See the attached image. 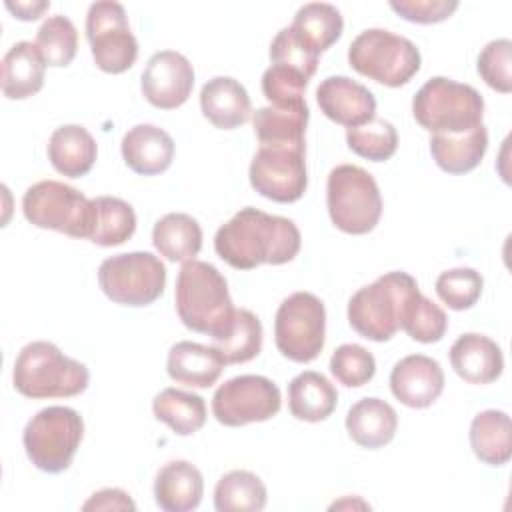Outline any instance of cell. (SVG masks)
Returning <instances> with one entry per match:
<instances>
[{
  "mask_svg": "<svg viewBox=\"0 0 512 512\" xmlns=\"http://www.w3.org/2000/svg\"><path fill=\"white\" fill-rule=\"evenodd\" d=\"M300 230L284 216L246 206L216 230V254L236 270L286 264L300 252Z\"/></svg>",
  "mask_w": 512,
  "mask_h": 512,
  "instance_id": "6da1fadb",
  "label": "cell"
},
{
  "mask_svg": "<svg viewBox=\"0 0 512 512\" xmlns=\"http://www.w3.org/2000/svg\"><path fill=\"white\" fill-rule=\"evenodd\" d=\"M176 312L182 324L212 338L222 336L234 318V304L226 278L216 266L202 260H188L176 276Z\"/></svg>",
  "mask_w": 512,
  "mask_h": 512,
  "instance_id": "7a4b0ae2",
  "label": "cell"
},
{
  "mask_svg": "<svg viewBox=\"0 0 512 512\" xmlns=\"http://www.w3.org/2000/svg\"><path fill=\"white\" fill-rule=\"evenodd\" d=\"M12 382L26 398H70L88 388L90 372L82 362L62 354L56 344L36 340L18 352Z\"/></svg>",
  "mask_w": 512,
  "mask_h": 512,
  "instance_id": "3957f363",
  "label": "cell"
},
{
  "mask_svg": "<svg viewBox=\"0 0 512 512\" xmlns=\"http://www.w3.org/2000/svg\"><path fill=\"white\" fill-rule=\"evenodd\" d=\"M412 114L432 134H462L482 124L484 98L470 84L434 76L412 98Z\"/></svg>",
  "mask_w": 512,
  "mask_h": 512,
  "instance_id": "277c9868",
  "label": "cell"
},
{
  "mask_svg": "<svg viewBox=\"0 0 512 512\" xmlns=\"http://www.w3.org/2000/svg\"><path fill=\"white\" fill-rule=\"evenodd\" d=\"M418 290L416 280L402 270L386 272L362 286L348 300V322L362 338L386 342L400 330L404 300Z\"/></svg>",
  "mask_w": 512,
  "mask_h": 512,
  "instance_id": "5b68a950",
  "label": "cell"
},
{
  "mask_svg": "<svg viewBox=\"0 0 512 512\" xmlns=\"http://www.w3.org/2000/svg\"><path fill=\"white\" fill-rule=\"evenodd\" d=\"M326 206L338 230L356 236L368 234L382 216L380 188L374 176L364 168L340 164L328 174Z\"/></svg>",
  "mask_w": 512,
  "mask_h": 512,
  "instance_id": "8992f818",
  "label": "cell"
},
{
  "mask_svg": "<svg viewBox=\"0 0 512 512\" xmlns=\"http://www.w3.org/2000/svg\"><path fill=\"white\" fill-rule=\"evenodd\" d=\"M348 62L358 74L398 88L420 70L422 58L412 40L384 28H368L350 42Z\"/></svg>",
  "mask_w": 512,
  "mask_h": 512,
  "instance_id": "52a82bcc",
  "label": "cell"
},
{
  "mask_svg": "<svg viewBox=\"0 0 512 512\" xmlns=\"http://www.w3.org/2000/svg\"><path fill=\"white\" fill-rule=\"evenodd\" d=\"M82 436L84 420L74 408L48 406L28 420L22 444L28 460L38 470L60 474L70 468Z\"/></svg>",
  "mask_w": 512,
  "mask_h": 512,
  "instance_id": "ba28073f",
  "label": "cell"
},
{
  "mask_svg": "<svg viewBox=\"0 0 512 512\" xmlns=\"http://www.w3.org/2000/svg\"><path fill=\"white\" fill-rule=\"evenodd\" d=\"M326 310L312 292H294L282 300L274 318L278 352L298 364L312 362L324 348Z\"/></svg>",
  "mask_w": 512,
  "mask_h": 512,
  "instance_id": "9c48e42d",
  "label": "cell"
},
{
  "mask_svg": "<svg viewBox=\"0 0 512 512\" xmlns=\"http://www.w3.org/2000/svg\"><path fill=\"white\" fill-rule=\"evenodd\" d=\"M98 284L116 304L148 306L164 292L166 268L152 252H124L100 264Z\"/></svg>",
  "mask_w": 512,
  "mask_h": 512,
  "instance_id": "30bf717a",
  "label": "cell"
},
{
  "mask_svg": "<svg viewBox=\"0 0 512 512\" xmlns=\"http://www.w3.org/2000/svg\"><path fill=\"white\" fill-rule=\"evenodd\" d=\"M24 218L46 230H56L72 238H88L90 200L58 180H40L22 196Z\"/></svg>",
  "mask_w": 512,
  "mask_h": 512,
  "instance_id": "8fae6325",
  "label": "cell"
},
{
  "mask_svg": "<svg viewBox=\"0 0 512 512\" xmlns=\"http://www.w3.org/2000/svg\"><path fill=\"white\" fill-rule=\"evenodd\" d=\"M86 38L96 66L108 74H122L138 58V40L130 30L120 2H94L86 14Z\"/></svg>",
  "mask_w": 512,
  "mask_h": 512,
  "instance_id": "7c38bea8",
  "label": "cell"
},
{
  "mask_svg": "<svg viewBox=\"0 0 512 512\" xmlns=\"http://www.w3.org/2000/svg\"><path fill=\"white\" fill-rule=\"evenodd\" d=\"M280 404V388L270 378L242 374L216 388L212 396V414L220 424L238 428L274 418Z\"/></svg>",
  "mask_w": 512,
  "mask_h": 512,
  "instance_id": "4fadbf2b",
  "label": "cell"
},
{
  "mask_svg": "<svg viewBox=\"0 0 512 512\" xmlns=\"http://www.w3.org/2000/svg\"><path fill=\"white\" fill-rule=\"evenodd\" d=\"M306 150L284 146H260L250 162L252 188L274 202L288 204L304 196L308 186Z\"/></svg>",
  "mask_w": 512,
  "mask_h": 512,
  "instance_id": "5bb4252c",
  "label": "cell"
},
{
  "mask_svg": "<svg viewBox=\"0 0 512 512\" xmlns=\"http://www.w3.org/2000/svg\"><path fill=\"white\" fill-rule=\"evenodd\" d=\"M140 88L154 108L174 110L188 100L194 88V68L184 54L160 50L148 58Z\"/></svg>",
  "mask_w": 512,
  "mask_h": 512,
  "instance_id": "9a60e30c",
  "label": "cell"
},
{
  "mask_svg": "<svg viewBox=\"0 0 512 512\" xmlns=\"http://www.w3.org/2000/svg\"><path fill=\"white\" fill-rule=\"evenodd\" d=\"M316 100L326 118L346 128L362 126L376 116V98L348 76H328L316 88Z\"/></svg>",
  "mask_w": 512,
  "mask_h": 512,
  "instance_id": "2e32d148",
  "label": "cell"
},
{
  "mask_svg": "<svg viewBox=\"0 0 512 512\" xmlns=\"http://www.w3.org/2000/svg\"><path fill=\"white\" fill-rule=\"evenodd\" d=\"M390 390L408 408H428L444 390L442 366L424 354L404 356L390 372Z\"/></svg>",
  "mask_w": 512,
  "mask_h": 512,
  "instance_id": "e0dca14e",
  "label": "cell"
},
{
  "mask_svg": "<svg viewBox=\"0 0 512 512\" xmlns=\"http://www.w3.org/2000/svg\"><path fill=\"white\" fill-rule=\"evenodd\" d=\"M310 110L306 100L296 104H270L252 114L254 134L260 146H284L306 150L304 134Z\"/></svg>",
  "mask_w": 512,
  "mask_h": 512,
  "instance_id": "ac0fdd59",
  "label": "cell"
},
{
  "mask_svg": "<svg viewBox=\"0 0 512 512\" xmlns=\"http://www.w3.org/2000/svg\"><path fill=\"white\" fill-rule=\"evenodd\" d=\"M450 364L454 372L468 384H490L504 370L500 346L478 332H466L450 346Z\"/></svg>",
  "mask_w": 512,
  "mask_h": 512,
  "instance_id": "d6986e66",
  "label": "cell"
},
{
  "mask_svg": "<svg viewBox=\"0 0 512 512\" xmlns=\"http://www.w3.org/2000/svg\"><path fill=\"white\" fill-rule=\"evenodd\" d=\"M126 166L140 176H156L170 168L174 158L172 136L154 124L132 126L120 144Z\"/></svg>",
  "mask_w": 512,
  "mask_h": 512,
  "instance_id": "ffe728a7",
  "label": "cell"
},
{
  "mask_svg": "<svg viewBox=\"0 0 512 512\" xmlns=\"http://www.w3.org/2000/svg\"><path fill=\"white\" fill-rule=\"evenodd\" d=\"M200 110L220 130H234L248 122L252 102L246 88L230 76H214L200 90Z\"/></svg>",
  "mask_w": 512,
  "mask_h": 512,
  "instance_id": "44dd1931",
  "label": "cell"
},
{
  "mask_svg": "<svg viewBox=\"0 0 512 512\" xmlns=\"http://www.w3.org/2000/svg\"><path fill=\"white\" fill-rule=\"evenodd\" d=\"M204 494V478L188 460L166 462L154 478V500L164 512H190Z\"/></svg>",
  "mask_w": 512,
  "mask_h": 512,
  "instance_id": "7402d4cb",
  "label": "cell"
},
{
  "mask_svg": "<svg viewBox=\"0 0 512 512\" xmlns=\"http://www.w3.org/2000/svg\"><path fill=\"white\" fill-rule=\"evenodd\" d=\"M224 366L226 362L214 346H204L190 340L176 342L166 360L168 376L174 382L190 388L212 386L220 378Z\"/></svg>",
  "mask_w": 512,
  "mask_h": 512,
  "instance_id": "603a6c76",
  "label": "cell"
},
{
  "mask_svg": "<svg viewBox=\"0 0 512 512\" xmlns=\"http://www.w3.org/2000/svg\"><path fill=\"white\" fill-rule=\"evenodd\" d=\"M398 428L396 410L382 398H362L346 414L348 436L362 448L376 450L392 442Z\"/></svg>",
  "mask_w": 512,
  "mask_h": 512,
  "instance_id": "cb8c5ba5",
  "label": "cell"
},
{
  "mask_svg": "<svg viewBox=\"0 0 512 512\" xmlns=\"http://www.w3.org/2000/svg\"><path fill=\"white\" fill-rule=\"evenodd\" d=\"M46 60L38 46L20 40L2 58V92L8 100H24L44 86Z\"/></svg>",
  "mask_w": 512,
  "mask_h": 512,
  "instance_id": "d4e9b609",
  "label": "cell"
},
{
  "mask_svg": "<svg viewBox=\"0 0 512 512\" xmlns=\"http://www.w3.org/2000/svg\"><path fill=\"white\" fill-rule=\"evenodd\" d=\"M96 156V140L80 124H64L56 128L48 140V160L62 176L80 178L88 174Z\"/></svg>",
  "mask_w": 512,
  "mask_h": 512,
  "instance_id": "484cf974",
  "label": "cell"
},
{
  "mask_svg": "<svg viewBox=\"0 0 512 512\" xmlns=\"http://www.w3.org/2000/svg\"><path fill=\"white\" fill-rule=\"evenodd\" d=\"M488 148V130L484 124L462 134H432L430 154L438 168L448 174H466L474 170Z\"/></svg>",
  "mask_w": 512,
  "mask_h": 512,
  "instance_id": "4316f807",
  "label": "cell"
},
{
  "mask_svg": "<svg viewBox=\"0 0 512 512\" xmlns=\"http://www.w3.org/2000/svg\"><path fill=\"white\" fill-rule=\"evenodd\" d=\"M336 404L338 392L334 384L320 372H300L288 384V408L298 420L322 422L334 412Z\"/></svg>",
  "mask_w": 512,
  "mask_h": 512,
  "instance_id": "83f0119b",
  "label": "cell"
},
{
  "mask_svg": "<svg viewBox=\"0 0 512 512\" xmlns=\"http://www.w3.org/2000/svg\"><path fill=\"white\" fill-rule=\"evenodd\" d=\"M136 230L134 208L116 196H96L90 200L88 240L96 246H120Z\"/></svg>",
  "mask_w": 512,
  "mask_h": 512,
  "instance_id": "f1b7e54d",
  "label": "cell"
},
{
  "mask_svg": "<svg viewBox=\"0 0 512 512\" xmlns=\"http://www.w3.org/2000/svg\"><path fill=\"white\" fill-rule=\"evenodd\" d=\"M154 248L170 262L194 260L202 248V228L186 212L164 214L152 228Z\"/></svg>",
  "mask_w": 512,
  "mask_h": 512,
  "instance_id": "f546056e",
  "label": "cell"
},
{
  "mask_svg": "<svg viewBox=\"0 0 512 512\" xmlns=\"http://www.w3.org/2000/svg\"><path fill=\"white\" fill-rule=\"evenodd\" d=\"M290 28L310 52L320 56L342 36L344 20L336 6L326 2H308L298 8Z\"/></svg>",
  "mask_w": 512,
  "mask_h": 512,
  "instance_id": "4dcf8cb0",
  "label": "cell"
},
{
  "mask_svg": "<svg viewBox=\"0 0 512 512\" xmlns=\"http://www.w3.org/2000/svg\"><path fill=\"white\" fill-rule=\"evenodd\" d=\"M470 446L488 466H502L512 456L510 416L502 410H484L470 424Z\"/></svg>",
  "mask_w": 512,
  "mask_h": 512,
  "instance_id": "1f68e13d",
  "label": "cell"
},
{
  "mask_svg": "<svg viewBox=\"0 0 512 512\" xmlns=\"http://www.w3.org/2000/svg\"><path fill=\"white\" fill-rule=\"evenodd\" d=\"M152 412L178 436H190L206 424L204 398L178 388L160 390L152 400Z\"/></svg>",
  "mask_w": 512,
  "mask_h": 512,
  "instance_id": "d6a6232c",
  "label": "cell"
},
{
  "mask_svg": "<svg viewBox=\"0 0 512 512\" xmlns=\"http://www.w3.org/2000/svg\"><path fill=\"white\" fill-rule=\"evenodd\" d=\"M266 486L254 472L230 470L214 488L218 512H260L266 506Z\"/></svg>",
  "mask_w": 512,
  "mask_h": 512,
  "instance_id": "836d02e7",
  "label": "cell"
},
{
  "mask_svg": "<svg viewBox=\"0 0 512 512\" xmlns=\"http://www.w3.org/2000/svg\"><path fill=\"white\" fill-rule=\"evenodd\" d=\"M212 346L226 364L250 362L262 350V324L258 316L246 308H236L230 328L222 336L212 338Z\"/></svg>",
  "mask_w": 512,
  "mask_h": 512,
  "instance_id": "e575fe53",
  "label": "cell"
},
{
  "mask_svg": "<svg viewBox=\"0 0 512 512\" xmlns=\"http://www.w3.org/2000/svg\"><path fill=\"white\" fill-rule=\"evenodd\" d=\"M400 328L416 342L432 344L442 340L448 328L446 312L426 298L420 290H414L402 304Z\"/></svg>",
  "mask_w": 512,
  "mask_h": 512,
  "instance_id": "d590c367",
  "label": "cell"
},
{
  "mask_svg": "<svg viewBox=\"0 0 512 512\" xmlns=\"http://www.w3.org/2000/svg\"><path fill=\"white\" fill-rule=\"evenodd\" d=\"M34 44L38 46L48 66L64 68L76 56V48H78L76 26L68 16H62V14L48 16L38 28Z\"/></svg>",
  "mask_w": 512,
  "mask_h": 512,
  "instance_id": "8d00e7d4",
  "label": "cell"
},
{
  "mask_svg": "<svg viewBox=\"0 0 512 512\" xmlns=\"http://www.w3.org/2000/svg\"><path fill=\"white\" fill-rule=\"evenodd\" d=\"M346 142L354 154L372 162H384L398 148V132L392 122L374 116L362 126L348 128Z\"/></svg>",
  "mask_w": 512,
  "mask_h": 512,
  "instance_id": "74e56055",
  "label": "cell"
},
{
  "mask_svg": "<svg viewBox=\"0 0 512 512\" xmlns=\"http://www.w3.org/2000/svg\"><path fill=\"white\" fill-rule=\"evenodd\" d=\"M484 288L480 272L474 268H452L436 278L438 298L452 310L472 308Z\"/></svg>",
  "mask_w": 512,
  "mask_h": 512,
  "instance_id": "f35d334b",
  "label": "cell"
},
{
  "mask_svg": "<svg viewBox=\"0 0 512 512\" xmlns=\"http://www.w3.org/2000/svg\"><path fill=\"white\" fill-rule=\"evenodd\" d=\"M330 372L346 388H360L374 378L376 360L360 344H342L330 358Z\"/></svg>",
  "mask_w": 512,
  "mask_h": 512,
  "instance_id": "ab89813d",
  "label": "cell"
},
{
  "mask_svg": "<svg viewBox=\"0 0 512 512\" xmlns=\"http://www.w3.org/2000/svg\"><path fill=\"white\" fill-rule=\"evenodd\" d=\"M512 42L498 38L488 42L478 54V74L496 92H512Z\"/></svg>",
  "mask_w": 512,
  "mask_h": 512,
  "instance_id": "60d3db41",
  "label": "cell"
},
{
  "mask_svg": "<svg viewBox=\"0 0 512 512\" xmlns=\"http://www.w3.org/2000/svg\"><path fill=\"white\" fill-rule=\"evenodd\" d=\"M308 78L288 66L270 64L262 74V92L270 104H296L304 102Z\"/></svg>",
  "mask_w": 512,
  "mask_h": 512,
  "instance_id": "b9f144b4",
  "label": "cell"
},
{
  "mask_svg": "<svg viewBox=\"0 0 512 512\" xmlns=\"http://www.w3.org/2000/svg\"><path fill=\"white\" fill-rule=\"evenodd\" d=\"M270 62L288 66L300 74H304L308 80L314 76L318 68V56L310 52L292 32L290 26L278 30L270 44Z\"/></svg>",
  "mask_w": 512,
  "mask_h": 512,
  "instance_id": "7bdbcfd3",
  "label": "cell"
},
{
  "mask_svg": "<svg viewBox=\"0 0 512 512\" xmlns=\"http://www.w3.org/2000/svg\"><path fill=\"white\" fill-rule=\"evenodd\" d=\"M390 8L408 22L434 24L452 16L458 0H390Z\"/></svg>",
  "mask_w": 512,
  "mask_h": 512,
  "instance_id": "ee69618b",
  "label": "cell"
},
{
  "mask_svg": "<svg viewBox=\"0 0 512 512\" xmlns=\"http://www.w3.org/2000/svg\"><path fill=\"white\" fill-rule=\"evenodd\" d=\"M82 510H136V504L120 488H102L82 504Z\"/></svg>",
  "mask_w": 512,
  "mask_h": 512,
  "instance_id": "f6af8a7d",
  "label": "cell"
},
{
  "mask_svg": "<svg viewBox=\"0 0 512 512\" xmlns=\"http://www.w3.org/2000/svg\"><path fill=\"white\" fill-rule=\"evenodd\" d=\"M6 8L18 18V20H24V22H30V20H38L42 16L44 10L50 8V2L46 0H32V2H6Z\"/></svg>",
  "mask_w": 512,
  "mask_h": 512,
  "instance_id": "bcb514c9",
  "label": "cell"
}]
</instances>
